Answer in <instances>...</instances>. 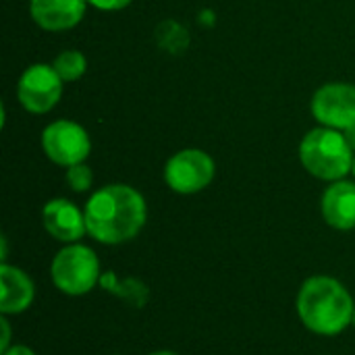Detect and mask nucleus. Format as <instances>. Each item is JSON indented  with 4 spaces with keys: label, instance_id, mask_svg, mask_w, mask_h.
<instances>
[{
    "label": "nucleus",
    "instance_id": "13",
    "mask_svg": "<svg viewBox=\"0 0 355 355\" xmlns=\"http://www.w3.org/2000/svg\"><path fill=\"white\" fill-rule=\"evenodd\" d=\"M100 285L106 291H110V293H114V295L131 302L137 308H141L146 304V300H148V289L139 281H133V279L119 281L114 272H106L104 277H100Z\"/></svg>",
    "mask_w": 355,
    "mask_h": 355
},
{
    "label": "nucleus",
    "instance_id": "16",
    "mask_svg": "<svg viewBox=\"0 0 355 355\" xmlns=\"http://www.w3.org/2000/svg\"><path fill=\"white\" fill-rule=\"evenodd\" d=\"M87 2L100 10H121V8L129 6L133 0H87Z\"/></svg>",
    "mask_w": 355,
    "mask_h": 355
},
{
    "label": "nucleus",
    "instance_id": "1",
    "mask_svg": "<svg viewBox=\"0 0 355 355\" xmlns=\"http://www.w3.org/2000/svg\"><path fill=\"white\" fill-rule=\"evenodd\" d=\"M87 233L106 245L133 239L146 225V200L129 185H106L85 204Z\"/></svg>",
    "mask_w": 355,
    "mask_h": 355
},
{
    "label": "nucleus",
    "instance_id": "4",
    "mask_svg": "<svg viewBox=\"0 0 355 355\" xmlns=\"http://www.w3.org/2000/svg\"><path fill=\"white\" fill-rule=\"evenodd\" d=\"M54 285L67 295H83L100 283V262L94 250L73 243L62 248L52 262Z\"/></svg>",
    "mask_w": 355,
    "mask_h": 355
},
{
    "label": "nucleus",
    "instance_id": "8",
    "mask_svg": "<svg viewBox=\"0 0 355 355\" xmlns=\"http://www.w3.org/2000/svg\"><path fill=\"white\" fill-rule=\"evenodd\" d=\"M312 114L324 127L345 131L355 123V85L327 83L312 98Z\"/></svg>",
    "mask_w": 355,
    "mask_h": 355
},
{
    "label": "nucleus",
    "instance_id": "15",
    "mask_svg": "<svg viewBox=\"0 0 355 355\" xmlns=\"http://www.w3.org/2000/svg\"><path fill=\"white\" fill-rule=\"evenodd\" d=\"M92 181H94L92 168L85 166L83 162L73 164V166L67 168V185H69L73 191H77V193L87 191V189L92 187Z\"/></svg>",
    "mask_w": 355,
    "mask_h": 355
},
{
    "label": "nucleus",
    "instance_id": "3",
    "mask_svg": "<svg viewBox=\"0 0 355 355\" xmlns=\"http://www.w3.org/2000/svg\"><path fill=\"white\" fill-rule=\"evenodd\" d=\"M354 150L343 131L318 127L304 135L300 144V160L306 171L324 181H341L354 168Z\"/></svg>",
    "mask_w": 355,
    "mask_h": 355
},
{
    "label": "nucleus",
    "instance_id": "14",
    "mask_svg": "<svg viewBox=\"0 0 355 355\" xmlns=\"http://www.w3.org/2000/svg\"><path fill=\"white\" fill-rule=\"evenodd\" d=\"M52 67L58 73V77L69 83V81H77L85 73L87 60H85V56L79 50H64L62 54L56 56Z\"/></svg>",
    "mask_w": 355,
    "mask_h": 355
},
{
    "label": "nucleus",
    "instance_id": "11",
    "mask_svg": "<svg viewBox=\"0 0 355 355\" xmlns=\"http://www.w3.org/2000/svg\"><path fill=\"white\" fill-rule=\"evenodd\" d=\"M322 216L324 220L341 231L355 227V183L333 181V185L322 196Z\"/></svg>",
    "mask_w": 355,
    "mask_h": 355
},
{
    "label": "nucleus",
    "instance_id": "20",
    "mask_svg": "<svg viewBox=\"0 0 355 355\" xmlns=\"http://www.w3.org/2000/svg\"><path fill=\"white\" fill-rule=\"evenodd\" d=\"M152 355H179V354H175V352H156V354H152Z\"/></svg>",
    "mask_w": 355,
    "mask_h": 355
},
{
    "label": "nucleus",
    "instance_id": "9",
    "mask_svg": "<svg viewBox=\"0 0 355 355\" xmlns=\"http://www.w3.org/2000/svg\"><path fill=\"white\" fill-rule=\"evenodd\" d=\"M42 220L46 231L58 241H77L83 237V233H87L85 212L62 198H56L44 206Z\"/></svg>",
    "mask_w": 355,
    "mask_h": 355
},
{
    "label": "nucleus",
    "instance_id": "18",
    "mask_svg": "<svg viewBox=\"0 0 355 355\" xmlns=\"http://www.w3.org/2000/svg\"><path fill=\"white\" fill-rule=\"evenodd\" d=\"M2 355H35L31 349H27V347H23V345H15V347H8L6 352Z\"/></svg>",
    "mask_w": 355,
    "mask_h": 355
},
{
    "label": "nucleus",
    "instance_id": "2",
    "mask_svg": "<svg viewBox=\"0 0 355 355\" xmlns=\"http://www.w3.org/2000/svg\"><path fill=\"white\" fill-rule=\"evenodd\" d=\"M354 300L349 291L331 277H312L297 295L302 322L318 335H337L354 320Z\"/></svg>",
    "mask_w": 355,
    "mask_h": 355
},
{
    "label": "nucleus",
    "instance_id": "12",
    "mask_svg": "<svg viewBox=\"0 0 355 355\" xmlns=\"http://www.w3.org/2000/svg\"><path fill=\"white\" fill-rule=\"evenodd\" d=\"M35 289L31 279L8 264L0 266V312L2 314H19L25 312L33 302Z\"/></svg>",
    "mask_w": 355,
    "mask_h": 355
},
{
    "label": "nucleus",
    "instance_id": "7",
    "mask_svg": "<svg viewBox=\"0 0 355 355\" xmlns=\"http://www.w3.org/2000/svg\"><path fill=\"white\" fill-rule=\"evenodd\" d=\"M44 154L58 166H73L87 158L92 144L87 131L73 121H54L42 133Z\"/></svg>",
    "mask_w": 355,
    "mask_h": 355
},
{
    "label": "nucleus",
    "instance_id": "17",
    "mask_svg": "<svg viewBox=\"0 0 355 355\" xmlns=\"http://www.w3.org/2000/svg\"><path fill=\"white\" fill-rule=\"evenodd\" d=\"M0 329H2V341H0V352L4 354L8 349V339H10V329H8V322L2 318L0 320Z\"/></svg>",
    "mask_w": 355,
    "mask_h": 355
},
{
    "label": "nucleus",
    "instance_id": "5",
    "mask_svg": "<svg viewBox=\"0 0 355 355\" xmlns=\"http://www.w3.org/2000/svg\"><path fill=\"white\" fill-rule=\"evenodd\" d=\"M62 79L50 64H31L19 79L17 98L27 112H50L62 96Z\"/></svg>",
    "mask_w": 355,
    "mask_h": 355
},
{
    "label": "nucleus",
    "instance_id": "21",
    "mask_svg": "<svg viewBox=\"0 0 355 355\" xmlns=\"http://www.w3.org/2000/svg\"><path fill=\"white\" fill-rule=\"evenodd\" d=\"M352 173H354V175H355V158H354V168H352Z\"/></svg>",
    "mask_w": 355,
    "mask_h": 355
},
{
    "label": "nucleus",
    "instance_id": "19",
    "mask_svg": "<svg viewBox=\"0 0 355 355\" xmlns=\"http://www.w3.org/2000/svg\"><path fill=\"white\" fill-rule=\"evenodd\" d=\"M343 135H345V139H347L349 148L354 150V154H355V123L352 125V127H347V129L343 131Z\"/></svg>",
    "mask_w": 355,
    "mask_h": 355
},
{
    "label": "nucleus",
    "instance_id": "10",
    "mask_svg": "<svg viewBox=\"0 0 355 355\" xmlns=\"http://www.w3.org/2000/svg\"><path fill=\"white\" fill-rule=\"evenodd\" d=\"M85 4L87 0H31L29 15L46 31H64L83 19Z\"/></svg>",
    "mask_w": 355,
    "mask_h": 355
},
{
    "label": "nucleus",
    "instance_id": "6",
    "mask_svg": "<svg viewBox=\"0 0 355 355\" xmlns=\"http://www.w3.org/2000/svg\"><path fill=\"white\" fill-rule=\"evenodd\" d=\"M214 160L202 150L177 152L164 166V181L177 193H198L214 179Z\"/></svg>",
    "mask_w": 355,
    "mask_h": 355
},
{
    "label": "nucleus",
    "instance_id": "22",
    "mask_svg": "<svg viewBox=\"0 0 355 355\" xmlns=\"http://www.w3.org/2000/svg\"><path fill=\"white\" fill-rule=\"evenodd\" d=\"M354 322H355V312H354Z\"/></svg>",
    "mask_w": 355,
    "mask_h": 355
}]
</instances>
